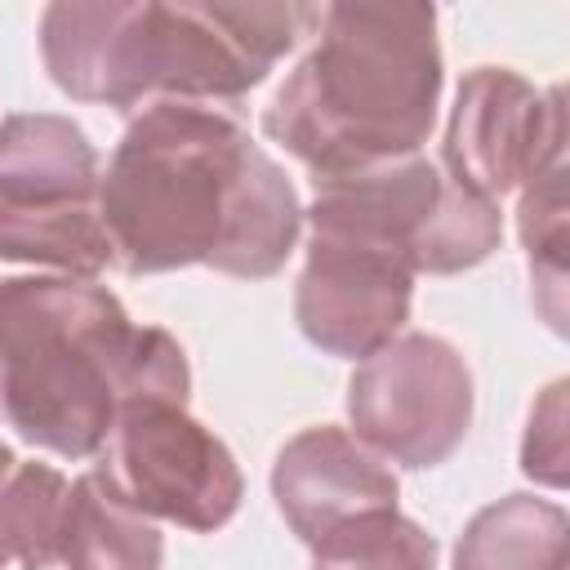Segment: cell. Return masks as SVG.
<instances>
[{"label":"cell","mask_w":570,"mask_h":570,"mask_svg":"<svg viewBox=\"0 0 570 570\" xmlns=\"http://www.w3.org/2000/svg\"><path fill=\"white\" fill-rule=\"evenodd\" d=\"M432 4H321L312 49L263 107V134L312 183L419 156L441 98Z\"/></svg>","instance_id":"obj_3"},{"label":"cell","mask_w":570,"mask_h":570,"mask_svg":"<svg viewBox=\"0 0 570 570\" xmlns=\"http://www.w3.org/2000/svg\"><path fill=\"white\" fill-rule=\"evenodd\" d=\"M396 472L334 423L303 428L272 463V499L307 548L365 512L396 508Z\"/></svg>","instance_id":"obj_10"},{"label":"cell","mask_w":570,"mask_h":570,"mask_svg":"<svg viewBox=\"0 0 570 570\" xmlns=\"http://www.w3.org/2000/svg\"><path fill=\"white\" fill-rule=\"evenodd\" d=\"M517 232L548 330H566V160L530 178L517 200Z\"/></svg>","instance_id":"obj_16"},{"label":"cell","mask_w":570,"mask_h":570,"mask_svg":"<svg viewBox=\"0 0 570 570\" xmlns=\"http://www.w3.org/2000/svg\"><path fill=\"white\" fill-rule=\"evenodd\" d=\"M307 227L365 236L410 263V272L454 276L485 263L503 240V214L494 200L454 183L436 160L405 156L347 178L312 183Z\"/></svg>","instance_id":"obj_5"},{"label":"cell","mask_w":570,"mask_h":570,"mask_svg":"<svg viewBox=\"0 0 570 570\" xmlns=\"http://www.w3.org/2000/svg\"><path fill=\"white\" fill-rule=\"evenodd\" d=\"M570 517L539 494L485 503L454 543V570H566Z\"/></svg>","instance_id":"obj_12"},{"label":"cell","mask_w":570,"mask_h":570,"mask_svg":"<svg viewBox=\"0 0 570 570\" xmlns=\"http://www.w3.org/2000/svg\"><path fill=\"white\" fill-rule=\"evenodd\" d=\"M414 298V272L401 254L330 232L307 227V258L294 281V321L312 347L338 361H365L387 347Z\"/></svg>","instance_id":"obj_9"},{"label":"cell","mask_w":570,"mask_h":570,"mask_svg":"<svg viewBox=\"0 0 570 570\" xmlns=\"http://www.w3.org/2000/svg\"><path fill=\"white\" fill-rule=\"evenodd\" d=\"M0 258L49 267L76 281H98V272L111 267V240L98 200L40 205V209L0 205Z\"/></svg>","instance_id":"obj_14"},{"label":"cell","mask_w":570,"mask_h":570,"mask_svg":"<svg viewBox=\"0 0 570 570\" xmlns=\"http://www.w3.org/2000/svg\"><path fill=\"white\" fill-rule=\"evenodd\" d=\"M71 481L53 463L13 459L0 472V561L22 570L58 566Z\"/></svg>","instance_id":"obj_15"},{"label":"cell","mask_w":570,"mask_h":570,"mask_svg":"<svg viewBox=\"0 0 570 570\" xmlns=\"http://www.w3.org/2000/svg\"><path fill=\"white\" fill-rule=\"evenodd\" d=\"M0 570H4V561H0Z\"/></svg>","instance_id":"obj_20"},{"label":"cell","mask_w":570,"mask_h":570,"mask_svg":"<svg viewBox=\"0 0 570 570\" xmlns=\"http://www.w3.org/2000/svg\"><path fill=\"white\" fill-rule=\"evenodd\" d=\"M307 552L312 570H436V539L396 508L365 512Z\"/></svg>","instance_id":"obj_17"},{"label":"cell","mask_w":570,"mask_h":570,"mask_svg":"<svg viewBox=\"0 0 570 570\" xmlns=\"http://www.w3.org/2000/svg\"><path fill=\"white\" fill-rule=\"evenodd\" d=\"M472 410V370L441 334H396L347 379L352 436L396 468L423 472L445 463L463 445Z\"/></svg>","instance_id":"obj_7"},{"label":"cell","mask_w":570,"mask_h":570,"mask_svg":"<svg viewBox=\"0 0 570 570\" xmlns=\"http://www.w3.org/2000/svg\"><path fill=\"white\" fill-rule=\"evenodd\" d=\"M566 160L561 89H534L512 67H472L459 80L441 169L485 200L521 191L530 178Z\"/></svg>","instance_id":"obj_8"},{"label":"cell","mask_w":570,"mask_h":570,"mask_svg":"<svg viewBox=\"0 0 570 570\" xmlns=\"http://www.w3.org/2000/svg\"><path fill=\"white\" fill-rule=\"evenodd\" d=\"M312 4H49L40 58L49 80L111 111L147 102H240L312 36Z\"/></svg>","instance_id":"obj_4"},{"label":"cell","mask_w":570,"mask_h":570,"mask_svg":"<svg viewBox=\"0 0 570 570\" xmlns=\"http://www.w3.org/2000/svg\"><path fill=\"white\" fill-rule=\"evenodd\" d=\"M98 151L71 116L22 111L0 120V205H80L98 200Z\"/></svg>","instance_id":"obj_11"},{"label":"cell","mask_w":570,"mask_h":570,"mask_svg":"<svg viewBox=\"0 0 570 570\" xmlns=\"http://www.w3.org/2000/svg\"><path fill=\"white\" fill-rule=\"evenodd\" d=\"M521 472L561 490L566 485V379L548 383L521 436Z\"/></svg>","instance_id":"obj_18"},{"label":"cell","mask_w":570,"mask_h":570,"mask_svg":"<svg viewBox=\"0 0 570 570\" xmlns=\"http://www.w3.org/2000/svg\"><path fill=\"white\" fill-rule=\"evenodd\" d=\"M94 459L98 485L120 508L147 521H174L191 534L223 530L245 499L236 454L187 410V401H129Z\"/></svg>","instance_id":"obj_6"},{"label":"cell","mask_w":570,"mask_h":570,"mask_svg":"<svg viewBox=\"0 0 570 570\" xmlns=\"http://www.w3.org/2000/svg\"><path fill=\"white\" fill-rule=\"evenodd\" d=\"M58 561L62 570H160L165 539L147 517L120 508L98 476L85 472L71 481Z\"/></svg>","instance_id":"obj_13"},{"label":"cell","mask_w":570,"mask_h":570,"mask_svg":"<svg viewBox=\"0 0 570 570\" xmlns=\"http://www.w3.org/2000/svg\"><path fill=\"white\" fill-rule=\"evenodd\" d=\"M138 396H191L187 352L169 330L134 325L98 281H0V428L58 459H94Z\"/></svg>","instance_id":"obj_2"},{"label":"cell","mask_w":570,"mask_h":570,"mask_svg":"<svg viewBox=\"0 0 570 570\" xmlns=\"http://www.w3.org/2000/svg\"><path fill=\"white\" fill-rule=\"evenodd\" d=\"M9 463H13V450H9V445H4V441H0V472H4V468H9Z\"/></svg>","instance_id":"obj_19"},{"label":"cell","mask_w":570,"mask_h":570,"mask_svg":"<svg viewBox=\"0 0 570 570\" xmlns=\"http://www.w3.org/2000/svg\"><path fill=\"white\" fill-rule=\"evenodd\" d=\"M98 214L111 267L125 276L214 267L263 281L285 267L303 232L289 174L236 116L200 102L134 111L98 178Z\"/></svg>","instance_id":"obj_1"}]
</instances>
